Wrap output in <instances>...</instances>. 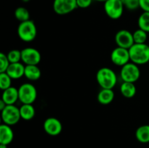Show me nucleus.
Wrapping results in <instances>:
<instances>
[{"label":"nucleus","instance_id":"1","mask_svg":"<svg viewBox=\"0 0 149 148\" xmlns=\"http://www.w3.org/2000/svg\"><path fill=\"white\" fill-rule=\"evenodd\" d=\"M130 61L138 65H145L149 62V45L134 44L129 49Z\"/></svg>","mask_w":149,"mask_h":148},{"label":"nucleus","instance_id":"2","mask_svg":"<svg viewBox=\"0 0 149 148\" xmlns=\"http://www.w3.org/2000/svg\"><path fill=\"white\" fill-rule=\"evenodd\" d=\"M96 80L102 89H113L117 83V76L114 71L109 68H101L97 71Z\"/></svg>","mask_w":149,"mask_h":148},{"label":"nucleus","instance_id":"3","mask_svg":"<svg viewBox=\"0 0 149 148\" xmlns=\"http://www.w3.org/2000/svg\"><path fill=\"white\" fill-rule=\"evenodd\" d=\"M17 35L23 41H33L37 35V29L34 22L31 20L21 22L17 27Z\"/></svg>","mask_w":149,"mask_h":148},{"label":"nucleus","instance_id":"4","mask_svg":"<svg viewBox=\"0 0 149 148\" xmlns=\"http://www.w3.org/2000/svg\"><path fill=\"white\" fill-rule=\"evenodd\" d=\"M18 94L19 100L23 104H33L37 98V90L33 84L25 83L18 88Z\"/></svg>","mask_w":149,"mask_h":148},{"label":"nucleus","instance_id":"5","mask_svg":"<svg viewBox=\"0 0 149 148\" xmlns=\"http://www.w3.org/2000/svg\"><path fill=\"white\" fill-rule=\"evenodd\" d=\"M120 75L124 82L135 83L141 77V71L138 65L129 62L122 67Z\"/></svg>","mask_w":149,"mask_h":148},{"label":"nucleus","instance_id":"6","mask_svg":"<svg viewBox=\"0 0 149 148\" xmlns=\"http://www.w3.org/2000/svg\"><path fill=\"white\" fill-rule=\"evenodd\" d=\"M1 120L3 123L8 126H13L17 123L21 118L20 113V108L15 104H9L1 110Z\"/></svg>","mask_w":149,"mask_h":148},{"label":"nucleus","instance_id":"7","mask_svg":"<svg viewBox=\"0 0 149 148\" xmlns=\"http://www.w3.org/2000/svg\"><path fill=\"white\" fill-rule=\"evenodd\" d=\"M124 6L122 0H107L104 2V10L109 17L113 20L120 18L124 12Z\"/></svg>","mask_w":149,"mask_h":148},{"label":"nucleus","instance_id":"8","mask_svg":"<svg viewBox=\"0 0 149 148\" xmlns=\"http://www.w3.org/2000/svg\"><path fill=\"white\" fill-rule=\"evenodd\" d=\"M41 59V53L35 48L27 47L21 50V61L26 65H38Z\"/></svg>","mask_w":149,"mask_h":148},{"label":"nucleus","instance_id":"9","mask_svg":"<svg viewBox=\"0 0 149 148\" xmlns=\"http://www.w3.org/2000/svg\"><path fill=\"white\" fill-rule=\"evenodd\" d=\"M53 10L56 14L64 15L77 8V0H54Z\"/></svg>","mask_w":149,"mask_h":148},{"label":"nucleus","instance_id":"10","mask_svg":"<svg viewBox=\"0 0 149 148\" xmlns=\"http://www.w3.org/2000/svg\"><path fill=\"white\" fill-rule=\"evenodd\" d=\"M111 59L114 65L117 66H124L130 61L129 49L117 46L112 51Z\"/></svg>","mask_w":149,"mask_h":148},{"label":"nucleus","instance_id":"11","mask_svg":"<svg viewBox=\"0 0 149 148\" xmlns=\"http://www.w3.org/2000/svg\"><path fill=\"white\" fill-rule=\"evenodd\" d=\"M115 42L117 46L129 49L135 44L132 33L127 30H121L116 33Z\"/></svg>","mask_w":149,"mask_h":148},{"label":"nucleus","instance_id":"12","mask_svg":"<svg viewBox=\"0 0 149 148\" xmlns=\"http://www.w3.org/2000/svg\"><path fill=\"white\" fill-rule=\"evenodd\" d=\"M45 131L49 136H58L61 133L63 126L61 122L56 118H48L45 120L43 124Z\"/></svg>","mask_w":149,"mask_h":148},{"label":"nucleus","instance_id":"13","mask_svg":"<svg viewBox=\"0 0 149 148\" xmlns=\"http://www.w3.org/2000/svg\"><path fill=\"white\" fill-rule=\"evenodd\" d=\"M25 68L26 66L21 62L10 63L6 73L11 77L12 79H18L24 75Z\"/></svg>","mask_w":149,"mask_h":148},{"label":"nucleus","instance_id":"14","mask_svg":"<svg viewBox=\"0 0 149 148\" xmlns=\"http://www.w3.org/2000/svg\"><path fill=\"white\" fill-rule=\"evenodd\" d=\"M14 139V132L11 126L7 124H1L0 126V144L10 145Z\"/></svg>","mask_w":149,"mask_h":148},{"label":"nucleus","instance_id":"15","mask_svg":"<svg viewBox=\"0 0 149 148\" xmlns=\"http://www.w3.org/2000/svg\"><path fill=\"white\" fill-rule=\"evenodd\" d=\"M1 100L6 103L7 105L15 104V103L19 100L18 89L15 87L11 86L4 90L1 95Z\"/></svg>","mask_w":149,"mask_h":148},{"label":"nucleus","instance_id":"16","mask_svg":"<svg viewBox=\"0 0 149 148\" xmlns=\"http://www.w3.org/2000/svg\"><path fill=\"white\" fill-rule=\"evenodd\" d=\"M97 101L103 105L111 104L114 99V92L111 89H102L97 94Z\"/></svg>","mask_w":149,"mask_h":148},{"label":"nucleus","instance_id":"17","mask_svg":"<svg viewBox=\"0 0 149 148\" xmlns=\"http://www.w3.org/2000/svg\"><path fill=\"white\" fill-rule=\"evenodd\" d=\"M42 75L41 70L37 65H26L24 76L32 81H37Z\"/></svg>","mask_w":149,"mask_h":148},{"label":"nucleus","instance_id":"18","mask_svg":"<svg viewBox=\"0 0 149 148\" xmlns=\"http://www.w3.org/2000/svg\"><path fill=\"white\" fill-rule=\"evenodd\" d=\"M120 92L125 98L130 99L135 97L137 92V89L135 83L124 82L120 86Z\"/></svg>","mask_w":149,"mask_h":148},{"label":"nucleus","instance_id":"19","mask_svg":"<svg viewBox=\"0 0 149 148\" xmlns=\"http://www.w3.org/2000/svg\"><path fill=\"white\" fill-rule=\"evenodd\" d=\"M20 117L25 120H31L34 118L36 115V110L33 104H23L20 107Z\"/></svg>","mask_w":149,"mask_h":148},{"label":"nucleus","instance_id":"20","mask_svg":"<svg viewBox=\"0 0 149 148\" xmlns=\"http://www.w3.org/2000/svg\"><path fill=\"white\" fill-rule=\"evenodd\" d=\"M135 137L141 143L149 142V125H143L139 126L135 131Z\"/></svg>","mask_w":149,"mask_h":148},{"label":"nucleus","instance_id":"21","mask_svg":"<svg viewBox=\"0 0 149 148\" xmlns=\"http://www.w3.org/2000/svg\"><path fill=\"white\" fill-rule=\"evenodd\" d=\"M138 24L139 28L149 33V12H143L140 15Z\"/></svg>","mask_w":149,"mask_h":148},{"label":"nucleus","instance_id":"22","mask_svg":"<svg viewBox=\"0 0 149 148\" xmlns=\"http://www.w3.org/2000/svg\"><path fill=\"white\" fill-rule=\"evenodd\" d=\"M15 17L21 23V22L30 20V13L26 8L23 7H17L15 11Z\"/></svg>","mask_w":149,"mask_h":148},{"label":"nucleus","instance_id":"23","mask_svg":"<svg viewBox=\"0 0 149 148\" xmlns=\"http://www.w3.org/2000/svg\"><path fill=\"white\" fill-rule=\"evenodd\" d=\"M132 35L135 44H146L148 38V33L145 30L139 28L132 33Z\"/></svg>","mask_w":149,"mask_h":148},{"label":"nucleus","instance_id":"24","mask_svg":"<svg viewBox=\"0 0 149 148\" xmlns=\"http://www.w3.org/2000/svg\"><path fill=\"white\" fill-rule=\"evenodd\" d=\"M12 80L7 73H0V88L2 91L12 86Z\"/></svg>","mask_w":149,"mask_h":148},{"label":"nucleus","instance_id":"25","mask_svg":"<svg viewBox=\"0 0 149 148\" xmlns=\"http://www.w3.org/2000/svg\"><path fill=\"white\" fill-rule=\"evenodd\" d=\"M7 56L10 63L20 62L21 60V51L18 49H13L7 53Z\"/></svg>","mask_w":149,"mask_h":148},{"label":"nucleus","instance_id":"26","mask_svg":"<svg viewBox=\"0 0 149 148\" xmlns=\"http://www.w3.org/2000/svg\"><path fill=\"white\" fill-rule=\"evenodd\" d=\"M0 73H6L9 65H10V62L7 58V55L4 53L0 54Z\"/></svg>","mask_w":149,"mask_h":148},{"label":"nucleus","instance_id":"27","mask_svg":"<svg viewBox=\"0 0 149 148\" xmlns=\"http://www.w3.org/2000/svg\"><path fill=\"white\" fill-rule=\"evenodd\" d=\"M125 7L130 10H135L140 7V0H122Z\"/></svg>","mask_w":149,"mask_h":148},{"label":"nucleus","instance_id":"28","mask_svg":"<svg viewBox=\"0 0 149 148\" xmlns=\"http://www.w3.org/2000/svg\"><path fill=\"white\" fill-rule=\"evenodd\" d=\"M93 0H77V7L80 8L85 9L90 7Z\"/></svg>","mask_w":149,"mask_h":148},{"label":"nucleus","instance_id":"29","mask_svg":"<svg viewBox=\"0 0 149 148\" xmlns=\"http://www.w3.org/2000/svg\"><path fill=\"white\" fill-rule=\"evenodd\" d=\"M140 7L143 12H149V0H140Z\"/></svg>","mask_w":149,"mask_h":148},{"label":"nucleus","instance_id":"30","mask_svg":"<svg viewBox=\"0 0 149 148\" xmlns=\"http://www.w3.org/2000/svg\"><path fill=\"white\" fill-rule=\"evenodd\" d=\"M7 106V104H6V103L4 102V101H3L2 100H0V110H4V108H5V107Z\"/></svg>","mask_w":149,"mask_h":148},{"label":"nucleus","instance_id":"31","mask_svg":"<svg viewBox=\"0 0 149 148\" xmlns=\"http://www.w3.org/2000/svg\"><path fill=\"white\" fill-rule=\"evenodd\" d=\"M0 148H7V145H4V144H0Z\"/></svg>","mask_w":149,"mask_h":148},{"label":"nucleus","instance_id":"32","mask_svg":"<svg viewBox=\"0 0 149 148\" xmlns=\"http://www.w3.org/2000/svg\"><path fill=\"white\" fill-rule=\"evenodd\" d=\"M95 1H101V2H106L107 0H95Z\"/></svg>","mask_w":149,"mask_h":148},{"label":"nucleus","instance_id":"33","mask_svg":"<svg viewBox=\"0 0 149 148\" xmlns=\"http://www.w3.org/2000/svg\"><path fill=\"white\" fill-rule=\"evenodd\" d=\"M22 1H23V2H29V1H30V0H22Z\"/></svg>","mask_w":149,"mask_h":148}]
</instances>
